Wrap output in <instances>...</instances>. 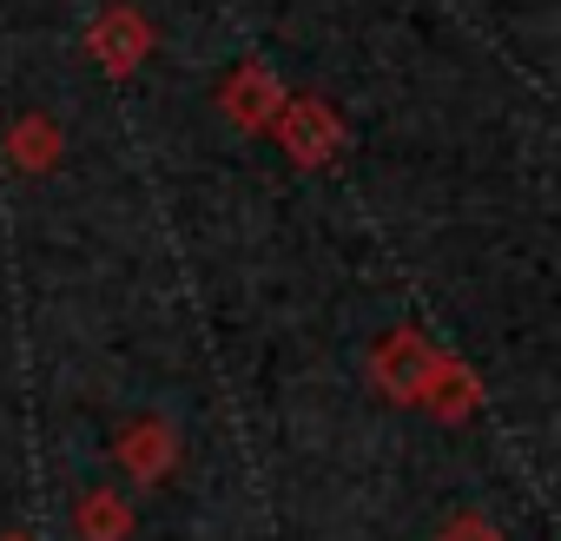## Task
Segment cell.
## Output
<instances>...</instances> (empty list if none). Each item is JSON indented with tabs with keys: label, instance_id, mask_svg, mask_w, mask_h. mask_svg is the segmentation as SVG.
<instances>
[]
</instances>
